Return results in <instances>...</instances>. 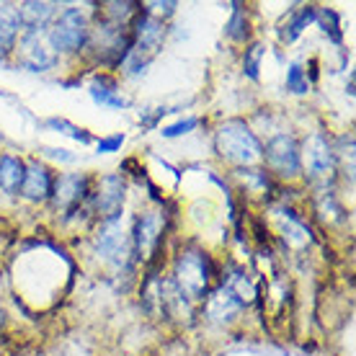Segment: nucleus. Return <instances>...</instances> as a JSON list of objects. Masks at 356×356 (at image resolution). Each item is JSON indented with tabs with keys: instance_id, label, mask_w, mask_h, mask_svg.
<instances>
[{
	"instance_id": "9d476101",
	"label": "nucleus",
	"mask_w": 356,
	"mask_h": 356,
	"mask_svg": "<svg viewBox=\"0 0 356 356\" xmlns=\"http://www.w3.org/2000/svg\"><path fill=\"white\" fill-rule=\"evenodd\" d=\"M165 241V217L158 209H147V212L137 214L132 222V248L134 259L143 264H152L158 259V253Z\"/></svg>"
},
{
	"instance_id": "39448f33",
	"label": "nucleus",
	"mask_w": 356,
	"mask_h": 356,
	"mask_svg": "<svg viewBox=\"0 0 356 356\" xmlns=\"http://www.w3.org/2000/svg\"><path fill=\"white\" fill-rule=\"evenodd\" d=\"M93 253L106 266H114L119 271H129L134 261L132 225H124L122 220L98 225L96 235H93Z\"/></svg>"
},
{
	"instance_id": "bb28decb",
	"label": "nucleus",
	"mask_w": 356,
	"mask_h": 356,
	"mask_svg": "<svg viewBox=\"0 0 356 356\" xmlns=\"http://www.w3.org/2000/svg\"><path fill=\"white\" fill-rule=\"evenodd\" d=\"M6 323V312H3V307H0V325Z\"/></svg>"
},
{
	"instance_id": "6ab92c4d",
	"label": "nucleus",
	"mask_w": 356,
	"mask_h": 356,
	"mask_svg": "<svg viewBox=\"0 0 356 356\" xmlns=\"http://www.w3.org/2000/svg\"><path fill=\"white\" fill-rule=\"evenodd\" d=\"M318 21V6H297V8L286 16L284 26H282V42L292 44L297 36L302 34L305 29Z\"/></svg>"
},
{
	"instance_id": "b1692460",
	"label": "nucleus",
	"mask_w": 356,
	"mask_h": 356,
	"mask_svg": "<svg viewBox=\"0 0 356 356\" xmlns=\"http://www.w3.org/2000/svg\"><path fill=\"white\" fill-rule=\"evenodd\" d=\"M202 124L196 116H186V119H178L176 124H168V127H163V137L165 140H176V137H186V134H191L196 129V127Z\"/></svg>"
},
{
	"instance_id": "f03ea898",
	"label": "nucleus",
	"mask_w": 356,
	"mask_h": 356,
	"mask_svg": "<svg viewBox=\"0 0 356 356\" xmlns=\"http://www.w3.org/2000/svg\"><path fill=\"white\" fill-rule=\"evenodd\" d=\"M165 36H168V24L155 18L150 10L140 8V13L134 16L132 21V42H129V52L122 60V70L129 78H137L143 75L150 63L161 54L163 44H165Z\"/></svg>"
},
{
	"instance_id": "f8f14e48",
	"label": "nucleus",
	"mask_w": 356,
	"mask_h": 356,
	"mask_svg": "<svg viewBox=\"0 0 356 356\" xmlns=\"http://www.w3.org/2000/svg\"><path fill=\"white\" fill-rule=\"evenodd\" d=\"M54 170L47 165L42 158H29L26 161V173H24V184L18 196L29 202V204H47L52 199L54 188Z\"/></svg>"
},
{
	"instance_id": "a211bd4d",
	"label": "nucleus",
	"mask_w": 356,
	"mask_h": 356,
	"mask_svg": "<svg viewBox=\"0 0 356 356\" xmlns=\"http://www.w3.org/2000/svg\"><path fill=\"white\" fill-rule=\"evenodd\" d=\"M279 220H282V232H284V243L292 248H307L312 243V232L300 214L292 209H279Z\"/></svg>"
},
{
	"instance_id": "a878e982",
	"label": "nucleus",
	"mask_w": 356,
	"mask_h": 356,
	"mask_svg": "<svg viewBox=\"0 0 356 356\" xmlns=\"http://www.w3.org/2000/svg\"><path fill=\"white\" fill-rule=\"evenodd\" d=\"M47 158H54V161H63V163H72L75 155H70V150H60V147H42Z\"/></svg>"
},
{
	"instance_id": "6e6552de",
	"label": "nucleus",
	"mask_w": 356,
	"mask_h": 356,
	"mask_svg": "<svg viewBox=\"0 0 356 356\" xmlns=\"http://www.w3.org/2000/svg\"><path fill=\"white\" fill-rule=\"evenodd\" d=\"M300 163H302L305 178L328 184L330 178L336 176L339 150L323 132H312L310 137H305L300 143Z\"/></svg>"
},
{
	"instance_id": "f257e3e1",
	"label": "nucleus",
	"mask_w": 356,
	"mask_h": 356,
	"mask_svg": "<svg viewBox=\"0 0 356 356\" xmlns=\"http://www.w3.org/2000/svg\"><path fill=\"white\" fill-rule=\"evenodd\" d=\"M214 152L235 170L259 168L264 163V143L243 119H225L214 129Z\"/></svg>"
},
{
	"instance_id": "9b49d317",
	"label": "nucleus",
	"mask_w": 356,
	"mask_h": 356,
	"mask_svg": "<svg viewBox=\"0 0 356 356\" xmlns=\"http://www.w3.org/2000/svg\"><path fill=\"white\" fill-rule=\"evenodd\" d=\"M93 188V176L86 170H75V173H63L54 178L52 188V207L54 212H60L63 217L75 214L81 207H88V196Z\"/></svg>"
},
{
	"instance_id": "20e7f679",
	"label": "nucleus",
	"mask_w": 356,
	"mask_h": 356,
	"mask_svg": "<svg viewBox=\"0 0 356 356\" xmlns=\"http://www.w3.org/2000/svg\"><path fill=\"white\" fill-rule=\"evenodd\" d=\"M90 36V18L81 6H65L57 10L52 26L47 29V39L57 57H78L86 52Z\"/></svg>"
},
{
	"instance_id": "2eb2a0df",
	"label": "nucleus",
	"mask_w": 356,
	"mask_h": 356,
	"mask_svg": "<svg viewBox=\"0 0 356 356\" xmlns=\"http://www.w3.org/2000/svg\"><path fill=\"white\" fill-rule=\"evenodd\" d=\"M18 36H21L18 8L13 3H0V65H8L13 57Z\"/></svg>"
},
{
	"instance_id": "4468645a",
	"label": "nucleus",
	"mask_w": 356,
	"mask_h": 356,
	"mask_svg": "<svg viewBox=\"0 0 356 356\" xmlns=\"http://www.w3.org/2000/svg\"><path fill=\"white\" fill-rule=\"evenodd\" d=\"M18 8V21H21V31H47L52 26L54 16L60 6L57 3H36V0H29V3H21Z\"/></svg>"
},
{
	"instance_id": "dca6fc26",
	"label": "nucleus",
	"mask_w": 356,
	"mask_h": 356,
	"mask_svg": "<svg viewBox=\"0 0 356 356\" xmlns=\"http://www.w3.org/2000/svg\"><path fill=\"white\" fill-rule=\"evenodd\" d=\"M88 93L96 106H104V108H127L129 106V98L122 93L116 78H111V75H96L93 83L88 86Z\"/></svg>"
},
{
	"instance_id": "4be33fe9",
	"label": "nucleus",
	"mask_w": 356,
	"mask_h": 356,
	"mask_svg": "<svg viewBox=\"0 0 356 356\" xmlns=\"http://www.w3.org/2000/svg\"><path fill=\"white\" fill-rule=\"evenodd\" d=\"M284 86L294 96H307L310 93V78H307V70H305L302 63H292L286 67Z\"/></svg>"
},
{
	"instance_id": "0eeeda50",
	"label": "nucleus",
	"mask_w": 356,
	"mask_h": 356,
	"mask_svg": "<svg viewBox=\"0 0 356 356\" xmlns=\"http://www.w3.org/2000/svg\"><path fill=\"white\" fill-rule=\"evenodd\" d=\"M266 173L282 181H294L302 176V163H300V140L289 132H279L268 137L264 145V163Z\"/></svg>"
},
{
	"instance_id": "ddd939ff",
	"label": "nucleus",
	"mask_w": 356,
	"mask_h": 356,
	"mask_svg": "<svg viewBox=\"0 0 356 356\" xmlns=\"http://www.w3.org/2000/svg\"><path fill=\"white\" fill-rule=\"evenodd\" d=\"M243 307H245V302H243L241 294L235 292L230 284L220 282L212 292L207 294L204 312H207V318H209L212 323H230V321H235V318L241 315Z\"/></svg>"
},
{
	"instance_id": "423d86ee",
	"label": "nucleus",
	"mask_w": 356,
	"mask_h": 356,
	"mask_svg": "<svg viewBox=\"0 0 356 356\" xmlns=\"http://www.w3.org/2000/svg\"><path fill=\"white\" fill-rule=\"evenodd\" d=\"M124 199L127 184L119 173H106L101 178H93V188L88 196V212L98 225L114 222L124 217Z\"/></svg>"
},
{
	"instance_id": "393cba45",
	"label": "nucleus",
	"mask_w": 356,
	"mask_h": 356,
	"mask_svg": "<svg viewBox=\"0 0 356 356\" xmlns=\"http://www.w3.org/2000/svg\"><path fill=\"white\" fill-rule=\"evenodd\" d=\"M124 134L122 132H116V134H108V137H101L96 143V150L98 155H108V152H119L122 150V145H124Z\"/></svg>"
},
{
	"instance_id": "7ed1b4c3",
	"label": "nucleus",
	"mask_w": 356,
	"mask_h": 356,
	"mask_svg": "<svg viewBox=\"0 0 356 356\" xmlns=\"http://www.w3.org/2000/svg\"><path fill=\"white\" fill-rule=\"evenodd\" d=\"M173 286L186 297L188 302H202L214 286V266L209 253L202 248H181L173 261Z\"/></svg>"
},
{
	"instance_id": "aec40b11",
	"label": "nucleus",
	"mask_w": 356,
	"mask_h": 356,
	"mask_svg": "<svg viewBox=\"0 0 356 356\" xmlns=\"http://www.w3.org/2000/svg\"><path fill=\"white\" fill-rule=\"evenodd\" d=\"M225 36L235 42V44H245L250 36V21H248V10L243 3H235L232 6V16L227 21V26H225Z\"/></svg>"
},
{
	"instance_id": "412c9836",
	"label": "nucleus",
	"mask_w": 356,
	"mask_h": 356,
	"mask_svg": "<svg viewBox=\"0 0 356 356\" xmlns=\"http://www.w3.org/2000/svg\"><path fill=\"white\" fill-rule=\"evenodd\" d=\"M44 127L57 134H65V137H70V140H75V143H81V145L93 143V134H90L88 129L72 124L70 119H65V116H49V119H44Z\"/></svg>"
},
{
	"instance_id": "5701e85b",
	"label": "nucleus",
	"mask_w": 356,
	"mask_h": 356,
	"mask_svg": "<svg viewBox=\"0 0 356 356\" xmlns=\"http://www.w3.org/2000/svg\"><path fill=\"white\" fill-rule=\"evenodd\" d=\"M264 54H266V47L261 44V42L248 44V49L243 52V72H245L248 81H259L261 78V60H264Z\"/></svg>"
},
{
	"instance_id": "1a4fd4ad",
	"label": "nucleus",
	"mask_w": 356,
	"mask_h": 356,
	"mask_svg": "<svg viewBox=\"0 0 356 356\" xmlns=\"http://www.w3.org/2000/svg\"><path fill=\"white\" fill-rule=\"evenodd\" d=\"M13 60L16 67L26 72H49L57 70L60 65V57L49 44L47 31H21L13 49Z\"/></svg>"
},
{
	"instance_id": "f3484780",
	"label": "nucleus",
	"mask_w": 356,
	"mask_h": 356,
	"mask_svg": "<svg viewBox=\"0 0 356 356\" xmlns=\"http://www.w3.org/2000/svg\"><path fill=\"white\" fill-rule=\"evenodd\" d=\"M26 173V161L13 152H0V194L18 196Z\"/></svg>"
}]
</instances>
